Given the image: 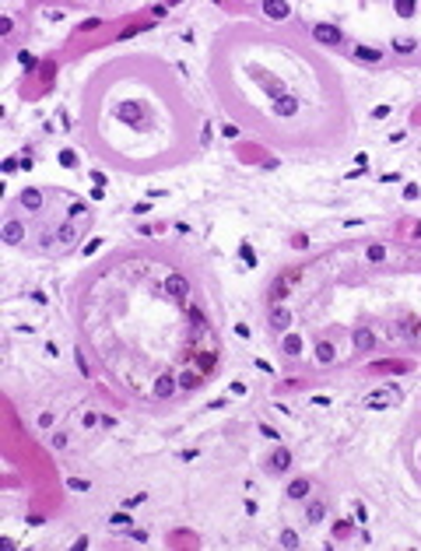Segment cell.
<instances>
[{"instance_id": "cell-26", "label": "cell", "mask_w": 421, "mask_h": 551, "mask_svg": "<svg viewBox=\"0 0 421 551\" xmlns=\"http://www.w3.org/2000/svg\"><path fill=\"white\" fill-rule=\"evenodd\" d=\"M372 341H375V337H372L369 330H358V334H355V344H358V348H372Z\"/></svg>"}, {"instance_id": "cell-1", "label": "cell", "mask_w": 421, "mask_h": 551, "mask_svg": "<svg viewBox=\"0 0 421 551\" xmlns=\"http://www.w3.org/2000/svg\"><path fill=\"white\" fill-rule=\"evenodd\" d=\"M313 39L316 43H323V46H340V28L337 25H313Z\"/></svg>"}, {"instance_id": "cell-34", "label": "cell", "mask_w": 421, "mask_h": 551, "mask_svg": "<svg viewBox=\"0 0 421 551\" xmlns=\"http://www.w3.org/2000/svg\"><path fill=\"white\" fill-rule=\"evenodd\" d=\"M81 214L88 218V207H85V204H74V207H70V218H81Z\"/></svg>"}, {"instance_id": "cell-11", "label": "cell", "mask_w": 421, "mask_h": 551, "mask_svg": "<svg viewBox=\"0 0 421 551\" xmlns=\"http://www.w3.org/2000/svg\"><path fill=\"white\" fill-rule=\"evenodd\" d=\"M355 60H362V63H379V60H382V53H379V50H372V46H355Z\"/></svg>"}, {"instance_id": "cell-4", "label": "cell", "mask_w": 421, "mask_h": 551, "mask_svg": "<svg viewBox=\"0 0 421 551\" xmlns=\"http://www.w3.org/2000/svg\"><path fill=\"white\" fill-rule=\"evenodd\" d=\"M165 295H172V299H186L189 295V281L186 278H165Z\"/></svg>"}, {"instance_id": "cell-9", "label": "cell", "mask_w": 421, "mask_h": 551, "mask_svg": "<svg viewBox=\"0 0 421 551\" xmlns=\"http://www.w3.org/2000/svg\"><path fill=\"white\" fill-rule=\"evenodd\" d=\"M333 358H337L333 344H330V341H320V344H316V362H320V365H330Z\"/></svg>"}, {"instance_id": "cell-37", "label": "cell", "mask_w": 421, "mask_h": 551, "mask_svg": "<svg viewBox=\"0 0 421 551\" xmlns=\"http://www.w3.org/2000/svg\"><path fill=\"white\" fill-rule=\"evenodd\" d=\"M221 134H225V137H239V127H232V123H225V127H221Z\"/></svg>"}, {"instance_id": "cell-18", "label": "cell", "mask_w": 421, "mask_h": 551, "mask_svg": "<svg viewBox=\"0 0 421 551\" xmlns=\"http://www.w3.org/2000/svg\"><path fill=\"white\" fill-rule=\"evenodd\" d=\"M414 50H418L414 39H393V53H414Z\"/></svg>"}, {"instance_id": "cell-24", "label": "cell", "mask_w": 421, "mask_h": 551, "mask_svg": "<svg viewBox=\"0 0 421 551\" xmlns=\"http://www.w3.org/2000/svg\"><path fill=\"white\" fill-rule=\"evenodd\" d=\"M351 534V520H337L333 523V537H348Z\"/></svg>"}, {"instance_id": "cell-3", "label": "cell", "mask_w": 421, "mask_h": 551, "mask_svg": "<svg viewBox=\"0 0 421 551\" xmlns=\"http://www.w3.org/2000/svg\"><path fill=\"white\" fill-rule=\"evenodd\" d=\"M0 235H4V243H7V246H18V243L25 239V225H21V221H14V218H7V221H4V232H0Z\"/></svg>"}, {"instance_id": "cell-16", "label": "cell", "mask_w": 421, "mask_h": 551, "mask_svg": "<svg viewBox=\"0 0 421 551\" xmlns=\"http://www.w3.org/2000/svg\"><path fill=\"white\" fill-rule=\"evenodd\" d=\"M274 109H278L281 116H295V109H298V102H295L291 95H284V99H278V102H274Z\"/></svg>"}, {"instance_id": "cell-39", "label": "cell", "mask_w": 421, "mask_h": 551, "mask_svg": "<svg viewBox=\"0 0 421 551\" xmlns=\"http://www.w3.org/2000/svg\"><path fill=\"white\" fill-rule=\"evenodd\" d=\"M95 421H98V414H92V411H88V414H85V418H81V425H85V428H92V425H95Z\"/></svg>"}, {"instance_id": "cell-14", "label": "cell", "mask_w": 421, "mask_h": 551, "mask_svg": "<svg viewBox=\"0 0 421 551\" xmlns=\"http://www.w3.org/2000/svg\"><path fill=\"white\" fill-rule=\"evenodd\" d=\"M176 393V379L172 376H162L158 383H155V397H172Z\"/></svg>"}, {"instance_id": "cell-5", "label": "cell", "mask_w": 421, "mask_h": 551, "mask_svg": "<svg viewBox=\"0 0 421 551\" xmlns=\"http://www.w3.org/2000/svg\"><path fill=\"white\" fill-rule=\"evenodd\" d=\"M393 401H397V390L386 386L382 393H372V397H365V407H386V404H393Z\"/></svg>"}, {"instance_id": "cell-12", "label": "cell", "mask_w": 421, "mask_h": 551, "mask_svg": "<svg viewBox=\"0 0 421 551\" xmlns=\"http://www.w3.org/2000/svg\"><path fill=\"white\" fill-rule=\"evenodd\" d=\"M21 207L39 211V207H43V193H39V190H25V193H21Z\"/></svg>"}, {"instance_id": "cell-29", "label": "cell", "mask_w": 421, "mask_h": 551, "mask_svg": "<svg viewBox=\"0 0 421 551\" xmlns=\"http://www.w3.org/2000/svg\"><path fill=\"white\" fill-rule=\"evenodd\" d=\"M404 197H407V200H418V197H421L418 183H407V186H404Z\"/></svg>"}, {"instance_id": "cell-41", "label": "cell", "mask_w": 421, "mask_h": 551, "mask_svg": "<svg viewBox=\"0 0 421 551\" xmlns=\"http://www.w3.org/2000/svg\"><path fill=\"white\" fill-rule=\"evenodd\" d=\"M32 162H35V158H32V151H25V154H21V169H32Z\"/></svg>"}, {"instance_id": "cell-35", "label": "cell", "mask_w": 421, "mask_h": 551, "mask_svg": "<svg viewBox=\"0 0 421 551\" xmlns=\"http://www.w3.org/2000/svg\"><path fill=\"white\" fill-rule=\"evenodd\" d=\"M53 446H56V450L67 446V432H56V436H53Z\"/></svg>"}, {"instance_id": "cell-27", "label": "cell", "mask_w": 421, "mask_h": 551, "mask_svg": "<svg viewBox=\"0 0 421 551\" xmlns=\"http://www.w3.org/2000/svg\"><path fill=\"white\" fill-rule=\"evenodd\" d=\"M67 488H70V492H88L92 485H88V481H81V478H67Z\"/></svg>"}, {"instance_id": "cell-21", "label": "cell", "mask_w": 421, "mask_h": 551, "mask_svg": "<svg viewBox=\"0 0 421 551\" xmlns=\"http://www.w3.org/2000/svg\"><path fill=\"white\" fill-rule=\"evenodd\" d=\"M239 256H242V263L256 267V253H253V246H249V243H242V246H239Z\"/></svg>"}, {"instance_id": "cell-19", "label": "cell", "mask_w": 421, "mask_h": 551, "mask_svg": "<svg viewBox=\"0 0 421 551\" xmlns=\"http://www.w3.org/2000/svg\"><path fill=\"white\" fill-rule=\"evenodd\" d=\"M18 63H21L25 70H35V67H39V60H35V56H32L28 50H21V53H18Z\"/></svg>"}, {"instance_id": "cell-17", "label": "cell", "mask_w": 421, "mask_h": 551, "mask_svg": "<svg viewBox=\"0 0 421 551\" xmlns=\"http://www.w3.org/2000/svg\"><path fill=\"white\" fill-rule=\"evenodd\" d=\"M151 28V21H134V25H127L123 32H120V39H130V35H137V32H147Z\"/></svg>"}, {"instance_id": "cell-25", "label": "cell", "mask_w": 421, "mask_h": 551, "mask_svg": "<svg viewBox=\"0 0 421 551\" xmlns=\"http://www.w3.org/2000/svg\"><path fill=\"white\" fill-rule=\"evenodd\" d=\"M365 256H369L372 263H379L382 256H386V246H379V243H375V246H369V253H365Z\"/></svg>"}, {"instance_id": "cell-28", "label": "cell", "mask_w": 421, "mask_h": 551, "mask_svg": "<svg viewBox=\"0 0 421 551\" xmlns=\"http://www.w3.org/2000/svg\"><path fill=\"white\" fill-rule=\"evenodd\" d=\"M414 11H418V7L411 4V0H400V4H397V14H400V18H411Z\"/></svg>"}, {"instance_id": "cell-32", "label": "cell", "mask_w": 421, "mask_h": 551, "mask_svg": "<svg viewBox=\"0 0 421 551\" xmlns=\"http://www.w3.org/2000/svg\"><path fill=\"white\" fill-rule=\"evenodd\" d=\"M4 172H14V169H21V158H4V165H0Z\"/></svg>"}, {"instance_id": "cell-20", "label": "cell", "mask_w": 421, "mask_h": 551, "mask_svg": "<svg viewBox=\"0 0 421 551\" xmlns=\"http://www.w3.org/2000/svg\"><path fill=\"white\" fill-rule=\"evenodd\" d=\"M60 165H63V169H74V165H78V154H74L70 148H63V151H60Z\"/></svg>"}, {"instance_id": "cell-40", "label": "cell", "mask_w": 421, "mask_h": 551, "mask_svg": "<svg viewBox=\"0 0 421 551\" xmlns=\"http://www.w3.org/2000/svg\"><path fill=\"white\" fill-rule=\"evenodd\" d=\"M130 537H134V541H147V534H144L140 527H130Z\"/></svg>"}, {"instance_id": "cell-7", "label": "cell", "mask_w": 421, "mask_h": 551, "mask_svg": "<svg viewBox=\"0 0 421 551\" xmlns=\"http://www.w3.org/2000/svg\"><path fill=\"white\" fill-rule=\"evenodd\" d=\"M288 323H291V312H288L284 305H274V309H271V327H274V330H284Z\"/></svg>"}, {"instance_id": "cell-15", "label": "cell", "mask_w": 421, "mask_h": 551, "mask_svg": "<svg viewBox=\"0 0 421 551\" xmlns=\"http://www.w3.org/2000/svg\"><path fill=\"white\" fill-rule=\"evenodd\" d=\"M323 516H327V505H323V502H309V505H305V520H309V523H320Z\"/></svg>"}, {"instance_id": "cell-33", "label": "cell", "mask_w": 421, "mask_h": 551, "mask_svg": "<svg viewBox=\"0 0 421 551\" xmlns=\"http://www.w3.org/2000/svg\"><path fill=\"white\" fill-rule=\"evenodd\" d=\"M140 502H144V495H130V499H127V502H123V509H137V505H140Z\"/></svg>"}, {"instance_id": "cell-36", "label": "cell", "mask_w": 421, "mask_h": 551, "mask_svg": "<svg viewBox=\"0 0 421 551\" xmlns=\"http://www.w3.org/2000/svg\"><path fill=\"white\" fill-rule=\"evenodd\" d=\"M78 369H81V372H85V376H88V372H92V365H88V362H85V351H78Z\"/></svg>"}, {"instance_id": "cell-30", "label": "cell", "mask_w": 421, "mask_h": 551, "mask_svg": "<svg viewBox=\"0 0 421 551\" xmlns=\"http://www.w3.org/2000/svg\"><path fill=\"white\" fill-rule=\"evenodd\" d=\"M109 523H116V527H130V516L127 513H112V520Z\"/></svg>"}, {"instance_id": "cell-38", "label": "cell", "mask_w": 421, "mask_h": 551, "mask_svg": "<svg viewBox=\"0 0 421 551\" xmlns=\"http://www.w3.org/2000/svg\"><path fill=\"white\" fill-rule=\"evenodd\" d=\"M98 25H102V21H98V18H88V21H85V25H81V28H85V32H95V28H98Z\"/></svg>"}, {"instance_id": "cell-8", "label": "cell", "mask_w": 421, "mask_h": 551, "mask_svg": "<svg viewBox=\"0 0 421 551\" xmlns=\"http://www.w3.org/2000/svg\"><path fill=\"white\" fill-rule=\"evenodd\" d=\"M263 14L271 21H284L288 18V4H278V0H271V4H263Z\"/></svg>"}, {"instance_id": "cell-13", "label": "cell", "mask_w": 421, "mask_h": 551, "mask_svg": "<svg viewBox=\"0 0 421 551\" xmlns=\"http://www.w3.org/2000/svg\"><path fill=\"white\" fill-rule=\"evenodd\" d=\"M281 351H284L288 358H295L298 351H302V337H298V334H288V337L281 341Z\"/></svg>"}, {"instance_id": "cell-2", "label": "cell", "mask_w": 421, "mask_h": 551, "mask_svg": "<svg viewBox=\"0 0 421 551\" xmlns=\"http://www.w3.org/2000/svg\"><path fill=\"white\" fill-rule=\"evenodd\" d=\"M267 467H271L274 474H281V470H288V467H291V450H288V446H278V450L271 453V460H267Z\"/></svg>"}, {"instance_id": "cell-42", "label": "cell", "mask_w": 421, "mask_h": 551, "mask_svg": "<svg viewBox=\"0 0 421 551\" xmlns=\"http://www.w3.org/2000/svg\"><path fill=\"white\" fill-rule=\"evenodd\" d=\"M165 11H169L165 4H155V7H151V14H155V18H165Z\"/></svg>"}, {"instance_id": "cell-10", "label": "cell", "mask_w": 421, "mask_h": 551, "mask_svg": "<svg viewBox=\"0 0 421 551\" xmlns=\"http://www.w3.org/2000/svg\"><path fill=\"white\" fill-rule=\"evenodd\" d=\"M305 495H309V478H295V481L288 485V499L298 502V499H305Z\"/></svg>"}, {"instance_id": "cell-31", "label": "cell", "mask_w": 421, "mask_h": 551, "mask_svg": "<svg viewBox=\"0 0 421 551\" xmlns=\"http://www.w3.org/2000/svg\"><path fill=\"white\" fill-rule=\"evenodd\" d=\"M372 116H375V120H386V116H390V105H386V102L375 105V109H372Z\"/></svg>"}, {"instance_id": "cell-23", "label": "cell", "mask_w": 421, "mask_h": 551, "mask_svg": "<svg viewBox=\"0 0 421 551\" xmlns=\"http://www.w3.org/2000/svg\"><path fill=\"white\" fill-rule=\"evenodd\" d=\"M281 548H298V534L295 530H281Z\"/></svg>"}, {"instance_id": "cell-22", "label": "cell", "mask_w": 421, "mask_h": 551, "mask_svg": "<svg viewBox=\"0 0 421 551\" xmlns=\"http://www.w3.org/2000/svg\"><path fill=\"white\" fill-rule=\"evenodd\" d=\"M200 379H204L200 372H189V376H183V379H179V386H183V390H193V386H200Z\"/></svg>"}, {"instance_id": "cell-6", "label": "cell", "mask_w": 421, "mask_h": 551, "mask_svg": "<svg viewBox=\"0 0 421 551\" xmlns=\"http://www.w3.org/2000/svg\"><path fill=\"white\" fill-rule=\"evenodd\" d=\"M56 243H60V246H74V243H78V225H74V221L60 225V228H56Z\"/></svg>"}]
</instances>
